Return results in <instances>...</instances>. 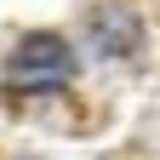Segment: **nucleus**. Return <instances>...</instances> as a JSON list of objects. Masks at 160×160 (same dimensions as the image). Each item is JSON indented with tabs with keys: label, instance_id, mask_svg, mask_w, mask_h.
I'll use <instances>...</instances> for the list:
<instances>
[{
	"label": "nucleus",
	"instance_id": "1",
	"mask_svg": "<svg viewBox=\"0 0 160 160\" xmlns=\"http://www.w3.org/2000/svg\"><path fill=\"white\" fill-rule=\"evenodd\" d=\"M69 74H74V57L57 34H23L17 52L6 57L12 92H57V86H69Z\"/></svg>",
	"mask_w": 160,
	"mask_h": 160
}]
</instances>
